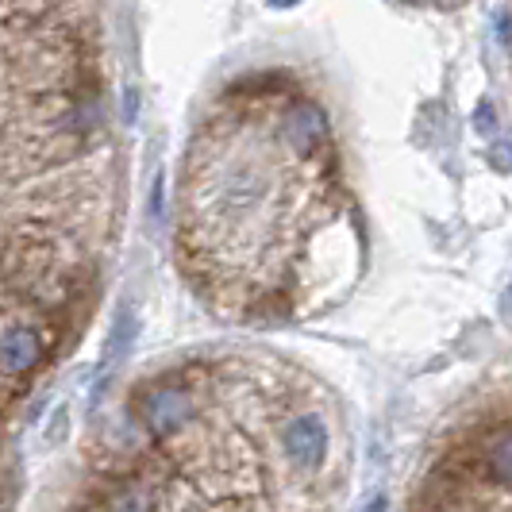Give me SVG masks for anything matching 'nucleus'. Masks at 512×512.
I'll return each mask as SVG.
<instances>
[{"label": "nucleus", "instance_id": "obj_4", "mask_svg": "<svg viewBox=\"0 0 512 512\" xmlns=\"http://www.w3.org/2000/svg\"><path fill=\"white\" fill-rule=\"evenodd\" d=\"M266 197V174L255 162H235L216 181V205L224 212H247Z\"/></svg>", "mask_w": 512, "mask_h": 512}, {"label": "nucleus", "instance_id": "obj_6", "mask_svg": "<svg viewBox=\"0 0 512 512\" xmlns=\"http://www.w3.org/2000/svg\"><path fill=\"white\" fill-rule=\"evenodd\" d=\"M135 335H139V316H135V308L124 305L116 312V320H112V335H108V359L120 362L124 355L131 351V343H135Z\"/></svg>", "mask_w": 512, "mask_h": 512}, {"label": "nucleus", "instance_id": "obj_1", "mask_svg": "<svg viewBox=\"0 0 512 512\" xmlns=\"http://www.w3.org/2000/svg\"><path fill=\"white\" fill-rule=\"evenodd\" d=\"M135 412H139V424L154 439H170L193 420V393L185 385H174V382L151 385L147 393H139Z\"/></svg>", "mask_w": 512, "mask_h": 512}, {"label": "nucleus", "instance_id": "obj_12", "mask_svg": "<svg viewBox=\"0 0 512 512\" xmlns=\"http://www.w3.org/2000/svg\"><path fill=\"white\" fill-rule=\"evenodd\" d=\"M385 509H389V501H385L382 493H374V497H370V501H366L359 512H385Z\"/></svg>", "mask_w": 512, "mask_h": 512}, {"label": "nucleus", "instance_id": "obj_11", "mask_svg": "<svg viewBox=\"0 0 512 512\" xmlns=\"http://www.w3.org/2000/svg\"><path fill=\"white\" fill-rule=\"evenodd\" d=\"M112 512H143V497H135V493H124L120 501H116V509Z\"/></svg>", "mask_w": 512, "mask_h": 512}, {"label": "nucleus", "instance_id": "obj_13", "mask_svg": "<svg viewBox=\"0 0 512 512\" xmlns=\"http://www.w3.org/2000/svg\"><path fill=\"white\" fill-rule=\"evenodd\" d=\"M270 4H274V8H285V4H297V0H270Z\"/></svg>", "mask_w": 512, "mask_h": 512}, {"label": "nucleus", "instance_id": "obj_10", "mask_svg": "<svg viewBox=\"0 0 512 512\" xmlns=\"http://www.w3.org/2000/svg\"><path fill=\"white\" fill-rule=\"evenodd\" d=\"M474 128L482 131V135H493V128H497V112H493V104L482 101L478 108H474Z\"/></svg>", "mask_w": 512, "mask_h": 512}, {"label": "nucleus", "instance_id": "obj_5", "mask_svg": "<svg viewBox=\"0 0 512 512\" xmlns=\"http://www.w3.org/2000/svg\"><path fill=\"white\" fill-rule=\"evenodd\" d=\"M285 455L297 462V466H320L328 459V428L316 412H301L293 416L282 428Z\"/></svg>", "mask_w": 512, "mask_h": 512}, {"label": "nucleus", "instance_id": "obj_9", "mask_svg": "<svg viewBox=\"0 0 512 512\" xmlns=\"http://www.w3.org/2000/svg\"><path fill=\"white\" fill-rule=\"evenodd\" d=\"M489 162L497 166V170H512V139H497L493 147H489Z\"/></svg>", "mask_w": 512, "mask_h": 512}, {"label": "nucleus", "instance_id": "obj_2", "mask_svg": "<svg viewBox=\"0 0 512 512\" xmlns=\"http://www.w3.org/2000/svg\"><path fill=\"white\" fill-rule=\"evenodd\" d=\"M282 139L297 158H316L332 139V120L316 101L289 104L282 116Z\"/></svg>", "mask_w": 512, "mask_h": 512}, {"label": "nucleus", "instance_id": "obj_3", "mask_svg": "<svg viewBox=\"0 0 512 512\" xmlns=\"http://www.w3.org/2000/svg\"><path fill=\"white\" fill-rule=\"evenodd\" d=\"M43 359H47V339L39 328L31 324L0 328V374L4 378H27Z\"/></svg>", "mask_w": 512, "mask_h": 512}, {"label": "nucleus", "instance_id": "obj_7", "mask_svg": "<svg viewBox=\"0 0 512 512\" xmlns=\"http://www.w3.org/2000/svg\"><path fill=\"white\" fill-rule=\"evenodd\" d=\"M489 474L497 482L512 486V432H505V436L493 443V451H489Z\"/></svg>", "mask_w": 512, "mask_h": 512}, {"label": "nucleus", "instance_id": "obj_8", "mask_svg": "<svg viewBox=\"0 0 512 512\" xmlns=\"http://www.w3.org/2000/svg\"><path fill=\"white\" fill-rule=\"evenodd\" d=\"M66 432H70V412L58 409V412H54V424H47V432H43L47 447H58V443L66 439Z\"/></svg>", "mask_w": 512, "mask_h": 512}]
</instances>
